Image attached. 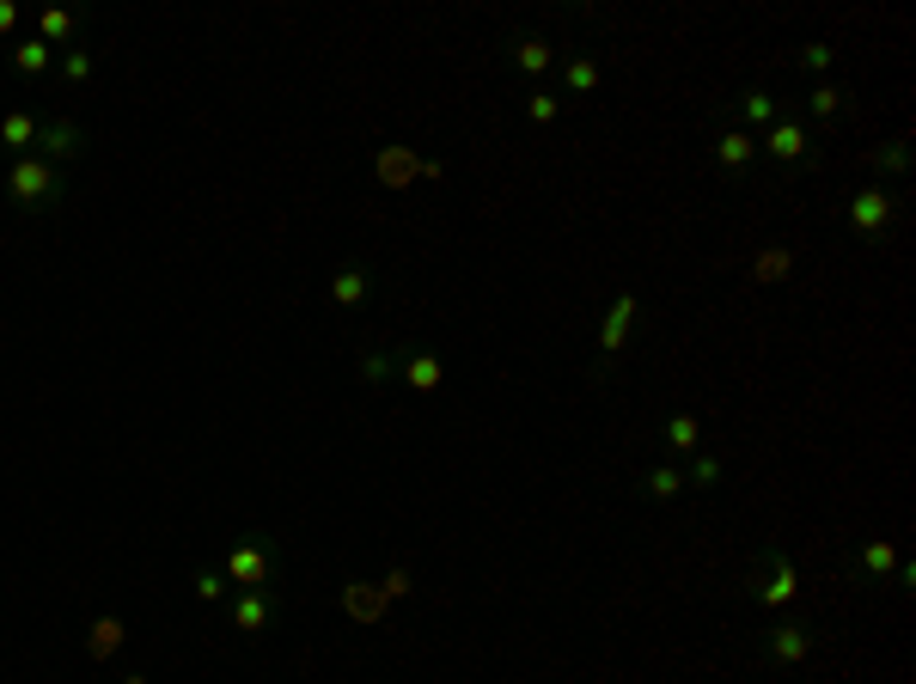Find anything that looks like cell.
<instances>
[{
	"label": "cell",
	"instance_id": "cell-1",
	"mask_svg": "<svg viewBox=\"0 0 916 684\" xmlns=\"http://www.w3.org/2000/svg\"><path fill=\"white\" fill-rule=\"evenodd\" d=\"M7 196H13L19 208H56L61 202V166H49V159H37V153H19L13 166H7Z\"/></svg>",
	"mask_w": 916,
	"mask_h": 684
},
{
	"label": "cell",
	"instance_id": "cell-2",
	"mask_svg": "<svg viewBox=\"0 0 916 684\" xmlns=\"http://www.w3.org/2000/svg\"><path fill=\"white\" fill-rule=\"evenodd\" d=\"M636 324H642V299H636V294H611L605 324H599V361H593V379H605V373L617 367V355L630 349Z\"/></svg>",
	"mask_w": 916,
	"mask_h": 684
},
{
	"label": "cell",
	"instance_id": "cell-3",
	"mask_svg": "<svg viewBox=\"0 0 916 684\" xmlns=\"http://www.w3.org/2000/svg\"><path fill=\"white\" fill-rule=\"evenodd\" d=\"M752 598H758L764 612H788V605L801 598V574H794V556L770 544V550L758 556V574H752Z\"/></svg>",
	"mask_w": 916,
	"mask_h": 684
},
{
	"label": "cell",
	"instance_id": "cell-4",
	"mask_svg": "<svg viewBox=\"0 0 916 684\" xmlns=\"http://www.w3.org/2000/svg\"><path fill=\"white\" fill-rule=\"evenodd\" d=\"M813 648H818V636L801 624V617L770 624V629H764V641H758V654L770 660V666H801V660H813Z\"/></svg>",
	"mask_w": 916,
	"mask_h": 684
},
{
	"label": "cell",
	"instance_id": "cell-5",
	"mask_svg": "<svg viewBox=\"0 0 916 684\" xmlns=\"http://www.w3.org/2000/svg\"><path fill=\"white\" fill-rule=\"evenodd\" d=\"M806 153H813V135H806L801 123H794V116H776L770 128H764L758 135V159H776V166L782 171H794V166H806Z\"/></svg>",
	"mask_w": 916,
	"mask_h": 684
},
{
	"label": "cell",
	"instance_id": "cell-6",
	"mask_svg": "<svg viewBox=\"0 0 916 684\" xmlns=\"http://www.w3.org/2000/svg\"><path fill=\"white\" fill-rule=\"evenodd\" d=\"M227 586H270L275 581V550H270V538H244V544H232L227 550Z\"/></svg>",
	"mask_w": 916,
	"mask_h": 684
},
{
	"label": "cell",
	"instance_id": "cell-7",
	"mask_svg": "<svg viewBox=\"0 0 916 684\" xmlns=\"http://www.w3.org/2000/svg\"><path fill=\"white\" fill-rule=\"evenodd\" d=\"M892 214H898V196H892L886 184H861L856 196H849V227H856V239H880V232L892 227Z\"/></svg>",
	"mask_w": 916,
	"mask_h": 684
},
{
	"label": "cell",
	"instance_id": "cell-8",
	"mask_svg": "<svg viewBox=\"0 0 916 684\" xmlns=\"http://www.w3.org/2000/svg\"><path fill=\"white\" fill-rule=\"evenodd\" d=\"M227 617H232V629H239V636H263V629L282 617V598H275L270 586H239V593H232V605H227Z\"/></svg>",
	"mask_w": 916,
	"mask_h": 684
},
{
	"label": "cell",
	"instance_id": "cell-9",
	"mask_svg": "<svg viewBox=\"0 0 916 684\" xmlns=\"http://www.w3.org/2000/svg\"><path fill=\"white\" fill-rule=\"evenodd\" d=\"M80 147H87V128L73 123V116H44V128H37V147H31V153L49 159V166H68Z\"/></svg>",
	"mask_w": 916,
	"mask_h": 684
},
{
	"label": "cell",
	"instance_id": "cell-10",
	"mask_svg": "<svg viewBox=\"0 0 916 684\" xmlns=\"http://www.w3.org/2000/svg\"><path fill=\"white\" fill-rule=\"evenodd\" d=\"M715 166L728 171V178H752V166H758V135L740 123H728L715 135Z\"/></svg>",
	"mask_w": 916,
	"mask_h": 684
},
{
	"label": "cell",
	"instance_id": "cell-11",
	"mask_svg": "<svg viewBox=\"0 0 916 684\" xmlns=\"http://www.w3.org/2000/svg\"><path fill=\"white\" fill-rule=\"evenodd\" d=\"M599 80H605L599 56H569V61H562V99H593Z\"/></svg>",
	"mask_w": 916,
	"mask_h": 684
},
{
	"label": "cell",
	"instance_id": "cell-12",
	"mask_svg": "<svg viewBox=\"0 0 916 684\" xmlns=\"http://www.w3.org/2000/svg\"><path fill=\"white\" fill-rule=\"evenodd\" d=\"M37 128H44V116L37 111H7L0 116V147H7V153H31V147H37Z\"/></svg>",
	"mask_w": 916,
	"mask_h": 684
},
{
	"label": "cell",
	"instance_id": "cell-13",
	"mask_svg": "<svg viewBox=\"0 0 916 684\" xmlns=\"http://www.w3.org/2000/svg\"><path fill=\"white\" fill-rule=\"evenodd\" d=\"M403 385H410V391H440V355H434V349H403Z\"/></svg>",
	"mask_w": 916,
	"mask_h": 684
},
{
	"label": "cell",
	"instance_id": "cell-14",
	"mask_svg": "<svg viewBox=\"0 0 916 684\" xmlns=\"http://www.w3.org/2000/svg\"><path fill=\"white\" fill-rule=\"evenodd\" d=\"M660 446H666V453L673 458H690L702 446V428H697V415L690 410H673L666 415V428H660Z\"/></svg>",
	"mask_w": 916,
	"mask_h": 684
},
{
	"label": "cell",
	"instance_id": "cell-15",
	"mask_svg": "<svg viewBox=\"0 0 916 684\" xmlns=\"http://www.w3.org/2000/svg\"><path fill=\"white\" fill-rule=\"evenodd\" d=\"M373 294V275H367V263H343V270L330 275V299L336 306H360V299Z\"/></svg>",
	"mask_w": 916,
	"mask_h": 684
},
{
	"label": "cell",
	"instance_id": "cell-16",
	"mask_svg": "<svg viewBox=\"0 0 916 684\" xmlns=\"http://www.w3.org/2000/svg\"><path fill=\"white\" fill-rule=\"evenodd\" d=\"M123 641H129V624H123L116 612L92 617V636H87V654H92V660H111L116 648H123Z\"/></svg>",
	"mask_w": 916,
	"mask_h": 684
},
{
	"label": "cell",
	"instance_id": "cell-17",
	"mask_svg": "<svg viewBox=\"0 0 916 684\" xmlns=\"http://www.w3.org/2000/svg\"><path fill=\"white\" fill-rule=\"evenodd\" d=\"M856 562H861L868 581H892V574H898V544H892V538H868Z\"/></svg>",
	"mask_w": 916,
	"mask_h": 684
},
{
	"label": "cell",
	"instance_id": "cell-18",
	"mask_svg": "<svg viewBox=\"0 0 916 684\" xmlns=\"http://www.w3.org/2000/svg\"><path fill=\"white\" fill-rule=\"evenodd\" d=\"M514 61H519V73L545 80V73L557 68V43H545V37H519V43H514Z\"/></svg>",
	"mask_w": 916,
	"mask_h": 684
},
{
	"label": "cell",
	"instance_id": "cell-19",
	"mask_svg": "<svg viewBox=\"0 0 916 684\" xmlns=\"http://www.w3.org/2000/svg\"><path fill=\"white\" fill-rule=\"evenodd\" d=\"M37 37H44L49 49H73V37H80V19L61 13V7H44V13H37Z\"/></svg>",
	"mask_w": 916,
	"mask_h": 684
},
{
	"label": "cell",
	"instance_id": "cell-20",
	"mask_svg": "<svg viewBox=\"0 0 916 684\" xmlns=\"http://www.w3.org/2000/svg\"><path fill=\"white\" fill-rule=\"evenodd\" d=\"M844 111H849V92H844V86L818 80L813 92H806V116H813V123H837Z\"/></svg>",
	"mask_w": 916,
	"mask_h": 684
},
{
	"label": "cell",
	"instance_id": "cell-21",
	"mask_svg": "<svg viewBox=\"0 0 916 684\" xmlns=\"http://www.w3.org/2000/svg\"><path fill=\"white\" fill-rule=\"evenodd\" d=\"M648 501H673V495H685V465L678 458H660L654 470H648Z\"/></svg>",
	"mask_w": 916,
	"mask_h": 684
},
{
	"label": "cell",
	"instance_id": "cell-22",
	"mask_svg": "<svg viewBox=\"0 0 916 684\" xmlns=\"http://www.w3.org/2000/svg\"><path fill=\"white\" fill-rule=\"evenodd\" d=\"M740 116L752 128H770L776 116H782V104H776V92H764V86H745V92H740Z\"/></svg>",
	"mask_w": 916,
	"mask_h": 684
},
{
	"label": "cell",
	"instance_id": "cell-23",
	"mask_svg": "<svg viewBox=\"0 0 916 684\" xmlns=\"http://www.w3.org/2000/svg\"><path fill=\"white\" fill-rule=\"evenodd\" d=\"M49 56H56V49H49L44 37H25V43H13V68L25 73V80H44V73H49Z\"/></svg>",
	"mask_w": 916,
	"mask_h": 684
},
{
	"label": "cell",
	"instance_id": "cell-24",
	"mask_svg": "<svg viewBox=\"0 0 916 684\" xmlns=\"http://www.w3.org/2000/svg\"><path fill=\"white\" fill-rule=\"evenodd\" d=\"M721 477H728V458H721V453H690L685 489H715Z\"/></svg>",
	"mask_w": 916,
	"mask_h": 684
},
{
	"label": "cell",
	"instance_id": "cell-25",
	"mask_svg": "<svg viewBox=\"0 0 916 684\" xmlns=\"http://www.w3.org/2000/svg\"><path fill=\"white\" fill-rule=\"evenodd\" d=\"M868 166L880 171V178H904V171H911V141H880L868 153Z\"/></svg>",
	"mask_w": 916,
	"mask_h": 684
},
{
	"label": "cell",
	"instance_id": "cell-26",
	"mask_svg": "<svg viewBox=\"0 0 916 684\" xmlns=\"http://www.w3.org/2000/svg\"><path fill=\"white\" fill-rule=\"evenodd\" d=\"M415 171H422V166H415L410 147H386V153H379V178H386V184H410Z\"/></svg>",
	"mask_w": 916,
	"mask_h": 684
},
{
	"label": "cell",
	"instance_id": "cell-27",
	"mask_svg": "<svg viewBox=\"0 0 916 684\" xmlns=\"http://www.w3.org/2000/svg\"><path fill=\"white\" fill-rule=\"evenodd\" d=\"M391 373H398V349H367L360 355V379L367 385H391Z\"/></svg>",
	"mask_w": 916,
	"mask_h": 684
},
{
	"label": "cell",
	"instance_id": "cell-28",
	"mask_svg": "<svg viewBox=\"0 0 916 684\" xmlns=\"http://www.w3.org/2000/svg\"><path fill=\"white\" fill-rule=\"evenodd\" d=\"M562 116V92H545V86H538V92H531L526 99V123H538V128H550Z\"/></svg>",
	"mask_w": 916,
	"mask_h": 684
},
{
	"label": "cell",
	"instance_id": "cell-29",
	"mask_svg": "<svg viewBox=\"0 0 916 684\" xmlns=\"http://www.w3.org/2000/svg\"><path fill=\"white\" fill-rule=\"evenodd\" d=\"M61 80H68V86H87V80H92V49H80V43H73V49H61Z\"/></svg>",
	"mask_w": 916,
	"mask_h": 684
},
{
	"label": "cell",
	"instance_id": "cell-30",
	"mask_svg": "<svg viewBox=\"0 0 916 684\" xmlns=\"http://www.w3.org/2000/svg\"><path fill=\"white\" fill-rule=\"evenodd\" d=\"M831 61H837V49H831V43H801V68L813 73V80H825Z\"/></svg>",
	"mask_w": 916,
	"mask_h": 684
},
{
	"label": "cell",
	"instance_id": "cell-31",
	"mask_svg": "<svg viewBox=\"0 0 916 684\" xmlns=\"http://www.w3.org/2000/svg\"><path fill=\"white\" fill-rule=\"evenodd\" d=\"M794 270V251L788 244H770V251L758 256V282H776V275H788Z\"/></svg>",
	"mask_w": 916,
	"mask_h": 684
},
{
	"label": "cell",
	"instance_id": "cell-32",
	"mask_svg": "<svg viewBox=\"0 0 916 684\" xmlns=\"http://www.w3.org/2000/svg\"><path fill=\"white\" fill-rule=\"evenodd\" d=\"M196 598L220 605V598H227V574H196Z\"/></svg>",
	"mask_w": 916,
	"mask_h": 684
},
{
	"label": "cell",
	"instance_id": "cell-33",
	"mask_svg": "<svg viewBox=\"0 0 916 684\" xmlns=\"http://www.w3.org/2000/svg\"><path fill=\"white\" fill-rule=\"evenodd\" d=\"M379 593H386V598H403V593H410V569H391V574H386V586H379Z\"/></svg>",
	"mask_w": 916,
	"mask_h": 684
},
{
	"label": "cell",
	"instance_id": "cell-34",
	"mask_svg": "<svg viewBox=\"0 0 916 684\" xmlns=\"http://www.w3.org/2000/svg\"><path fill=\"white\" fill-rule=\"evenodd\" d=\"M13 25H19V7H13V0H0V37H7Z\"/></svg>",
	"mask_w": 916,
	"mask_h": 684
},
{
	"label": "cell",
	"instance_id": "cell-35",
	"mask_svg": "<svg viewBox=\"0 0 916 684\" xmlns=\"http://www.w3.org/2000/svg\"><path fill=\"white\" fill-rule=\"evenodd\" d=\"M123 684H147V672H129V679H123Z\"/></svg>",
	"mask_w": 916,
	"mask_h": 684
},
{
	"label": "cell",
	"instance_id": "cell-36",
	"mask_svg": "<svg viewBox=\"0 0 916 684\" xmlns=\"http://www.w3.org/2000/svg\"><path fill=\"white\" fill-rule=\"evenodd\" d=\"M0 153H7V147H0Z\"/></svg>",
	"mask_w": 916,
	"mask_h": 684
}]
</instances>
